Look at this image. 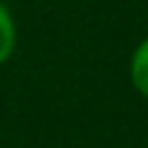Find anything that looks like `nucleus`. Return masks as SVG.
<instances>
[{"label": "nucleus", "mask_w": 148, "mask_h": 148, "mask_svg": "<svg viewBox=\"0 0 148 148\" xmlns=\"http://www.w3.org/2000/svg\"><path fill=\"white\" fill-rule=\"evenodd\" d=\"M130 78H133V86L138 88V94H143L148 99V36L135 47V52H133Z\"/></svg>", "instance_id": "nucleus-1"}, {"label": "nucleus", "mask_w": 148, "mask_h": 148, "mask_svg": "<svg viewBox=\"0 0 148 148\" xmlns=\"http://www.w3.org/2000/svg\"><path fill=\"white\" fill-rule=\"evenodd\" d=\"M13 47H16V26H13L8 8L0 3V65L10 57Z\"/></svg>", "instance_id": "nucleus-2"}]
</instances>
